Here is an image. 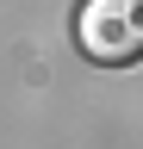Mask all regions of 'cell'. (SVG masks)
Returning a JSON list of instances; mask_svg holds the SVG:
<instances>
[{"mask_svg":"<svg viewBox=\"0 0 143 149\" xmlns=\"http://www.w3.org/2000/svg\"><path fill=\"white\" fill-rule=\"evenodd\" d=\"M75 44L100 68L143 62V0H81L75 6Z\"/></svg>","mask_w":143,"mask_h":149,"instance_id":"cell-1","label":"cell"}]
</instances>
